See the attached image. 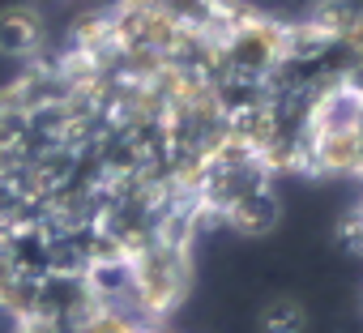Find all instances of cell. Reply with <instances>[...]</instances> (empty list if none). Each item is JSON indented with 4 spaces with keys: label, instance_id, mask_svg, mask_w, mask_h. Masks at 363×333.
<instances>
[{
    "label": "cell",
    "instance_id": "6da1fadb",
    "mask_svg": "<svg viewBox=\"0 0 363 333\" xmlns=\"http://www.w3.org/2000/svg\"><path fill=\"white\" fill-rule=\"evenodd\" d=\"M43 39H48V22H43L39 5H30V0L0 5V60L30 64L43 52Z\"/></svg>",
    "mask_w": 363,
    "mask_h": 333
},
{
    "label": "cell",
    "instance_id": "7a4b0ae2",
    "mask_svg": "<svg viewBox=\"0 0 363 333\" xmlns=\"http://www.w3.org/2000/svg\"><path fill=\"white\" fill-rule=\"evenodd\" d=\"M43 5H56V0H43Z\"/></svg>",
    "mask_w": 363,
    "mask_h": 333
}]
</instances>
